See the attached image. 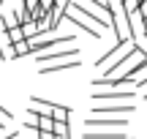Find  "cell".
Masks as SVG:
<instances>
[{
	"label": "cell",
	"mask_w": 147,
	"mask_h": 139,
	"mask_svg": "<svg viewBox=\"0 0 147 139\" xmlns=\"http://www.w3.org/2000/svg\"><path fill=\"white\" fill-rule=\"evenodd\" d=\"M90 98L93 101H104V104H131L136 98V93H134V87H120V90H106V87L101 90L98 87Z\"/></svg>",
	"instance_id": "obj_1"
},
{
	"label": "cell",
	"mask_w": 147,
	"mask_h": 139,
	"mask_svg": "<svg viewBox=\"0 0 147 139\" xmlns=\"http://www.w3.org/2000/svg\"><path fill=\"white\" fill-rule=\"evenodd\" d=\"M74 44V33L68 36H49V38H41V41H30V52H49V49H60V47H71Z\"/></svg>",
	"instance_id": "obj_2"
},
{
	"label": "cell",
	"mask_w": 147,
	"mask_h": 139,
	"mask_svg": "<svg viewBox=\"0 0 147 139\" xmlns=\"http://www.w3.org/2000/svg\"><path fill=\"white\" fill-rule=\"evenodd\" d=\"M71 8L76 11V14L82 16V19H87L90 25H98L101 30H106V27L112 25V22L106 19L104 14H98V11H95V8H90V5H87V3H82V0H71Z\"/></svg>",
	"instance_id": "obj_3"
},
{
	"label": "cell",
	"mask_w": 147,
	"mask_h": 139,
	"mask_svg": "<svg viewBox=\"0 0 147 139\" xmlns=\"http://www.w3.org/2000/svg\"><path fill=\"white\" fill-rule=\"evenodd\" d=\"M79 57V49L74 47H60V49H49V52H38L36 55V60H38V65H47V63H52V60H76Z\"/></svg>",
	"instance_id": "obj_4"
},
{
	"label": "cell",
	"mask_w": 147,
	"mask_h": 139,
	"mask_svg": "<svg viewBox=\"0 0 147 139\" xmlns=\"http://www.w3.org/2000/svg\"><path fill=\"white\" fill-rule=\"evenodd\" d=\"M128 126V117L125 115H117V117H87V128H104V131H112V128H117V131H123Z\"/></svg>",
	"instance_id": "obj_5"
},
{
	"label": "cell",
	"mask_w": 147,
	"mask_h": 139,
	"mask_svg": "<svg viewBox=\"0 0 147 139\" xmlns=\"http://www.w3.org/2000/svg\"><path fill=\"white\" fill-rule=\"evenodd\" d=\"M134 109H136V104H101L95 101L93 107V115H134Z\"/></svg>",
	"instance_id": "obj_6"
},
{
	"label": "cell",
	"mask_w": 147,
	"mask_h": 139,
	"mask_svg": "<svg viewBox=\"0 0 147 139\" xmlns=\"http://www.w3.org/2000/svg\"><path fill=\"white\" fill-rule=\"evenodd\" d=\"M82 139H131L128 134H123V131H84Z\"/></svg>",
	"instance_id": "obj_7"
},
{
	"label": "cell",
	"mask_w": 147,
	"mask_h": 139,
	"mask_svg": "<svg viewBox=\"0 0 147 139\" xmlns=\"http://www.w3.org/2000/svg\"><path fill=\"white\" fill-rule=\"evenodd\" d=\"M76 65H79V57H76V60H60V63H55V65H47V68H41V74H63V71L76 68Z\"/></svg>",
	"instance_id": "obj_8"
},
{
	"label": "cell",
	"mask_w": 147,
	"mask_h": 139,
	"mask_svg": "<svg viewBox=\"0 0 147 139\" xmlns=\"http://www.w3.org/2000/svg\"><path fill=\"white\" fill-rule=\"evenodd\" d=\"M25 55H30V41H16L11 57H25Z\"/></svg>",
	"instance_id": "obj_9"
},
{
	"label": "cell",
	"mask_w": 147,
	"mask_h": 139,
	"mask_svg": "<svg viewBox=\"0 0 147 139\" xmlns=\"http://www.w3.org/2000/svg\"><path fill=\"white\" fill-rule=\"evenodd\" d=\"M8 38H11V44H16V41H25L22 25H11V27H8Z\"/></svg>",
	"instance_id": "obj_10"
},
{
	"label": "cell",
	"mask_w": 147,
	"mask_h": 139,
	"mask_svg": "<svg viewBox=\"0 0 147 139\" xmlns=\"http://www.w3.org/2000/svg\"><path fill=\"white\" fill-rule=\"evenodd\" d=\"M22 5H25V8H30L33 14L38 11V0H22Z\"/></svg>",
	"instance_id": "obj_11"
},
{
	"label": "cell",
	"mask_w": 147,
	"mask_h": 139,
	"mask_svg": "<svg viewBox=\"0 0 147 139\" xmlns=\"http://www.w3.org/2000/svg\"><path fill=\"white\" fill-rule=\"evenodd\" d=\"M3 139H19V134H16V131H11V134H5Z\"/></svg>",
	"instance_id": "obj_12"
}]
</instances>
